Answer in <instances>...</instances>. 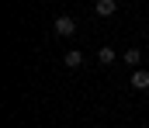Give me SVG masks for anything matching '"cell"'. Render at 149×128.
Segmentation results:
<instances>
[{
  "mask_svg": "<svg viewBox=\"0 0 149 128\" xmlns=\"http://www.w3.org/2000/svg\"><path fill=\"white\" fill-rule=\"evenodd\" d=\"M52 28H56V35H59V38H73V35H76V21L70 17V14H59Z\"/></svg>",
  "mask_w": 149,
  "mask_h": 128,
  "instance_id": "6da1fadb",
  "label": "cell"
},
{
  "mask_svg": "<svg viewBox=\"0 0 149 128\" xmlns=\"http://www.w3.org/2000/svg\"><path fill=\"white\" fill-rule=\"evenodd\" d=\"M121 62H125V66H128V69L135 73V69H139V62H142V52H139V48L132 45V48H125V52H121Z\"/></svg>",
  "mask_w": 149,
  "mask_h": 128,
  "instance_id": "7a4b0ae2",
  "label": "cell"
},
{
  "mask_svg": "<svg viewBox=\"0 0 149 128\" xmlns=\"http://www.w3.org/2000/svg\"><path fill=\"white\" fill-rule=\"evenodd\" d=\"M94 14H97V17H114V14H118V3H114V0H97V3H94Z\"/></svg>",
  "mask_w": 149,
  "mask_h": 128,
  "instance_id": "3957f363",
  "label": "cell"
},
{
  "mask_svg": "<svg viewBox=\"0 0 149 128\" xmlns=\"http://www.w3.org/2000/svg\"><path fill=\"white\" fill-rule=\"evenodd\" d=\"M114 59H121V55L114 52L111 45H101V48H97V62H101V66H111Z\"/></svg>",
  "mask_w": 149,
  "mask_h": 128,
  "instance_id": "277c9868",
  "label": "cell"
},
{
  "mask_svg": "<svg viewBox=\"0 0 149 128\" xmlns=\"http://www.w3.org/2000/svg\"><path fill=\"white\" fill-rule=\"evenodd\" d=\"M63 62H66V69H80V66H83V52H80V48H70V52L63 55Z\"/></svg>",
  "mask_w": 149,
  "mask_h": 128,
  "instance_id": "5b68a950",
  "label": "cell"
},
{
  "mask_svg": "<svg viewBox=\"0 0 149 128\" xmlns=\"http://www.w3.org/2000/svg\"><path fill=\"white\" fill-rule=\"evenodd\" d=\"M132 90H149V73L146 69H135L132 73Z\"/></svg>",
  "mask_w": 149,
  "mask_h": 128,
  "instance_id": "8992f818",
  "label": "cell"
}]
</instances>
